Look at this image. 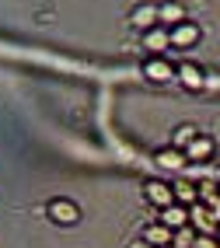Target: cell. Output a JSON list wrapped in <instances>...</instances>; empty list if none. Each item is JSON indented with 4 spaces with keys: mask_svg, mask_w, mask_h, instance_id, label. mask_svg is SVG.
<instances>
[{
    "mask_svg": "<svg viewBox=\"0 0 220 248\" xmlns=\"http://www.w3.org/2000/svg\"><path fill=\"white\" fill-rule=\"evenodd\" d=\"M143 77L150 84H175V63L168 56H150L143 60Z\"/></svg>",
    "mask_w": 220,
    "mask_h": 248,
    "instance_id": "cell-4",
    "label": "cell"
},
{
    "mask_svg": "<svg viewBox=\"0 0 220 248\" xmlns=\"http://www.w3.org/2000/svg\"><path fill=\"white\" fill-rule=\"evenodd\" d=\"M175 84L189 88V91H203L206 88V70L192 60H182V63H175Z\"/></svg>",
    "mask_w": 220,
    "mask_h": 248,
    "instance_id": "cell-3",
    "label": "cell"
},
{
    "mask_svg": "<svg viewBox=\"0 0 220 248\" xmlns=\"http://www.w3.org/2000/svg\"><path fill=\"white\" fill-rule=\"evenodd\" d=\"M143 200L154 206V210L172 206V203H175V189H172V182H164V178H147V182H143Z\"/></svg>",
    "mask_w": 220,
    "mask_h": 248,
    "instance_id": "cell-2",
    "label": "cell"
},
{
    "mask_svg": "<svg viewBox=\"0 0 220 248\" xmlns=\"http://www.w3.org/2000/svg\"><path fill=\"white\" fill-rule=\"evenodd\" d=\"M129 25L140 28V31L157 28V4H137V7L129 11Z\"/></svg>",
    "mask_w": 220,
    "mask_h": 248,
    "instance_id": "cell-8",
    "label": "cell"
},
{
    "mask_svg": "<svg viewBox=\"0 0 220 248\" xmlns=\"http://www.w3.org/2000/svg\"><path fill=\"white\" fill-rule=\"evenodd\" d=\"M126 248H154V245H147V241H143V238H133V241H129V245H126Z\"/></svg>",
    "mask_w": 220,
    "mask_h": 248,
    "instance_id": "cell-17",
    "label": "cell"
},
{
    "mask_svg": "<svg viewBox=\"0 0 220 248\" xmlns=\"http://www.w3.org/2000/svg\"><path fill=\"white\" fill-rule=\"evenodd\" d=\"M164 248H172V245H164Z\"/></svg>",
    "mask_w": 220,
    "mask_h": 248,
    "instance_id": "cell-18",
    "label": "cell"
},
{
    "mask_svg": "<svg viewBox=\"0 0 220 248\" xmlns=\"http://www.w3.org/2000/svg\"><path fill=\"white\" fill-rule=\"evenodd\" d=\"M192 248H220V245H217V241H213V234H199V238H196V245H192Z\"/></svg>",
    "mask_w": 220,
    "mask_h": 248,
    "instance_id": "cell-16",
    "label": "cell"
},
{
    "mask_svg": "<svg viewBox=\"0 0 220 248\" xmlns=\"http://www.w3.org/2000/svg\"><path fill=\"white\" fill-rule=\"evenodd\" d=\"M46 217L56 227H74V224H80V206L74 200H66V196H56V200L46 203Z\"/></svg>",
    "mask_w": 220,
    "mask_h": 248,
    "instance_id": "cell-1",
    "label": "cell"
},
{
    "mask_svg": "<svg viewBox=\"0 0 220 248\" xmlns=\"http://www.w3.org/2000/svg\"><path fill=\"white\" fill-rule=\"evenodd\" d=\"M168 31H172V49H192L203 39V28L196 21H189V18L182 25H175V28H168Z\"/></svg>",
    "mask_w": 220,
    "mask_h": 248,
    "instance_id": "cell-5",
    "label": "cell"
},
{
    "mask_svg": "<svg viewBox=\"0 0 220 248\" xmlns=\"http://www.w3.org/2000/svg\"><path fill=\"white\" fill-rule=\"evenodd\" d=\"M157 224L172 227V231H178V227H189V206H182V203H172V206L157 210Z\"/></svg>",
    "mask_w": 220,
    "mask_h": 248,
    "instance_id": "cell-9",
    "label": "cell"
},
{
    "mask_svg": "<svg viewBox=\"0 0 220 248\" xmlns=\"http://www.w3.org/2000/svg\"><path fill=\"white\" fill-rule=\"evenodd\" d=\"M185 21V7L178 4V0H164V4H157V25L161 28H175Z\"/></svg>",
    "mask_w": 220,
    "mask_h": 248,
    "instance_id": "cell-11",
    "label": "cell"
},
{
    "mask_svg": "<svg viewBox=\"0 0 220 248\" xmlns=\"http://www.w3.org/2000/svg\"><path fill=\"white\" fill-rule=\"evenodd\" d=\"M140 238H143L147 245H154V248H164V245H172L175 231H172V227H164V224H147Z\"/></svg>",
    "mask_w": 220,
    "mask_h": 248,
    "instance_id": "cell-13",
    "label": "cell"
},
{
    "mask_svg": "<svg viewBox=\"0 0 220 248\" xmlns=\"http://www.w3.org/2000/svg\"><path fill=\"white\" fill-rule=\"evenodd\" d=\"M196 238H199V234L192 231V224H189V227H178V231H175V238H172V248H192Z\"/></svg>",
    "mask_w": 220,
    "mask_h": 248,
    "instance_id": "cell-15",
    "label": "cell"
},
{
    "mask_svg": "<svg viewBox=\"0 0 220 248\" xmlns=\"http://www.w3.org/2000/svg\"><path fill=\"white\" fill-rule=\"evenodd\" d=\"M213 154H217V140L210 133H199L189 147H185V157H189V161H210Z\"/></svg>",
    "mask_w": 220,
    "mask_h": 248,
    "instance_id": "cell-10",
    "label": "cell"
},
{
    "mask_svg": "<svg viewBox=\"0 0 220 248\" xmlns=\"http://www.w3.org/2000/svg\"><path fill=\"white\" fill-rule=\"evenodd\" d=\"M143 49H147V53L150 56H164L168 53V49H172V31H168V28H150V31H143Z\"/></svg>",
    "mask_w": 220,
    "mask_h": 248,
    "instance_id": "cell-6",
    "label": "cell"
},
{
    "mask_svg": "<svg viewBox=\"0 0 220 248\" xmlns=\"http://www.w3.org/2000/svg\"><path fill=\"white\" fill-rule=\"evenodd\" d=\"M154 164L157 168H168V171H182L185 164H189V157H185V151H178V147H161V151L154 154Z\"/></svg>",
    "mask_w": 220,
    "mask_h": 248,
    "instance_id": "cell-7",
    "label": "cell"
},
{
    "mask_svg": "<svg viewBox=\"0 0 220 248\" xmlns=\"http://www.w3.org/2000/svg\"><path fill=\"white\" fill-rule=\"evenodd\" d=\"M172 189H175V203H182V206H196L199 203V186L196 182L178 178V182H172Z\"/></svg>",
    "mask_w": 220,
    "mask_h": 248,
    "instance_id": "cell-12",
    "label": "cell"
},
{
    "mask_svg": "<svg viewBox=\"0 0 220 248\" xmlns=\"http://www.w3.org/2000/svg\"><path fill=\"white\" fill-rule=\"evenodd\" d=\"M196 137H199V129H196L192 123H182V126H175V129H172V147L185 151V147H189V143H192Z\"/></svg>",
    "mask_w": 220,
    "mask_h": 248,
    "instance_id": "cell-14",
    "label": "cell"
}]
</instances>
